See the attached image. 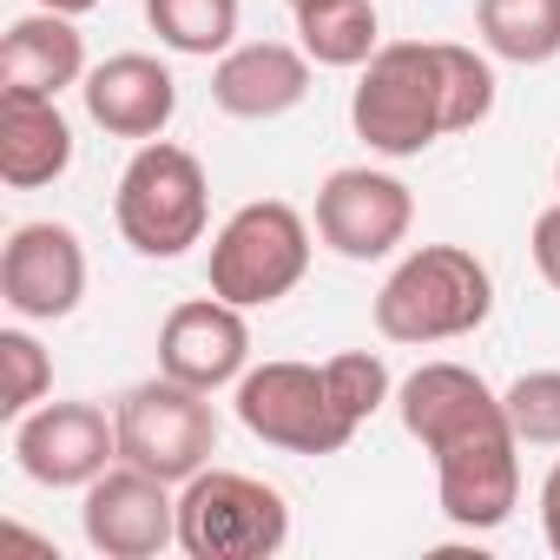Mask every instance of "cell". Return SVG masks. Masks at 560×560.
I'll use <instances>...</instances> for the list:
<instances>
[{
	"label": "cell",
	"instance_id": "obj_1",
	"mask_svg": "<svg viewBox=\"0 0 560 560\" xmlns=\"http://www.w3.org/2000/svg\"><path fill=\"white\" fill-rule=\"evenodd\" d=\"M402 429L435 462V501L455 527L494 534L521 501V435L468 363H422L396 389Z\"/></svg>",
	"mask_w": 560,
	"mask_h": 560
},
{
	"label": "cell",
	"instance_id": "obj_2",
	"mask_svg": "<svg viewBox=\"0 0 560 560\" xmlns=\"http://www.w3.org/2000/svg\"><path fill=\"white\" fill-rule=\"evenodd\" d=\"M494 311V277L468 244L409 250L376 291V330L389 343H455L481 330Z\"/></svg>",
	"mask_w": 560,
	"mask_h": 560
},
{
	"label": "cell",
	"instance_id": "obj_3",
	"mask_svg": "<svg viewBox=\"0 0 560 560\" xmlns=\"http://www.w3.org/2000/svg\"><path fill=\"white\" fill-rule=\"evenodd\" d=\"M350 126L370 152L383 159H416L448 132V73H442V40H396L376 47L357 93H350Z\"/></svg>",
	"mask_w": 560,
	"mask_h": 560
},
{
	"label": "cell",
	"instance_id": "obj_4",
	"mask_svg": "<svg viewBox=\"0 0 560 560\" xmlns=\"http://www.w3.org/2000/svg\"><path fill=\"white\" fill-rule=\"evenodd\" d=\"M304 270H311V224L298 205L284 198H250L237 205L218 237H211V298L237 304V311H264L277 298H291L304 284Z\"/></svg>",
	"mask_w": 560,
	"mask_h": 560
},
{
	"label": "cell",
	"instance_id": "obj_5",
	"mask_svg": "<svg viewBox=\"0 0 560 560\" xmlns=\"http://www.w3.org/2000/svg\"><path fill=\"white\" fill-rule=\"evenodd\" d=\"M113 218L139 257H185L211 224V185H205L198 152H185L172 139H145L132 152V165L119 172Z\"/></svg>",
	"mask_w": 560,
	"mask_h": 560
},
{
	"label": "cell",
	"instance_id": "obj_6",
	"mask_svg": "<svg viewBox=\"0 0 560 560\" xmlns=\"http://www.w3.org/2000/svg\"><path fill=\"white\" fill-rule=\"evenodd\" d=\"M291 540V508L270 481L237 468H198L178 488V553L191 560H270Z\"/></svg>",
	"mask_w": 560,
	"mask_h": 560
},
{
	"label": "cell",
	"instance_id": "obj_7",
	"mask_svg": "<svg viewBox=\"0 0 560 560\" xmlns=\"http://www.w3.org/2000/svg\"><path fill=\"white\" fill-rule=\"evenodd\" d=\"M113 422H119V462H132V468H145V475H159L172 488H185L218 455L211 396L191 389V383H178V376H165V370L152 383L126 389V402H119Z\"/></svg>",
	"mask_w": 560,
	"mask_h": 560
},
{
	"label": "cell",
	"instance_id": "obj_8",
	"mask_svg": "<svg viewBox=\"0 0 560 560\" xmlns=\"http://www.w3.org/2000/svg\"><path fill=\"white\" fill-rule=\"evenodd\" d=\"M237 422L284 455H337L357 435V422L337 409L324 370L284 363V357L237 376Z\"/></svg>",
	"mask_w": 560,
	"mask_h": 560
},
{
	"label": "cell",
	"instance_id": "obj_9",
	"mask_svg": "<svg viewBox=\"0 0 560 560\" xmlns=\"http://www.w3.org/2000/svg\"><path fill=\"white\" fill-rule=\"evenodd\" d=\"M0 298L21 324H60L86 298V244L60 218L14 224L8 250H0Z\"/></svg>",
	"mask_w": 560,
	"mask_h": 560
},
{
	"label": "cell",
	"instance_id": "obj_10",
	"mask_svg": "<svg viewBox=\"0 0 560 560\" xmlns=\"http://www.w3.org/2000/svg\"><path fill=\"white\" fill-rule=\"evenodd\" d=\"M416 224V198L396 172L376 165H343L317 185V237L350 257V264H376L389 257Z\"/></svg>",
	"mask_w": 560,
	"mask_h": 560
},
{
	"label": "cell",
	"instance_id": "obj_11",
	"mask_svg": "<svg viewBox=\"0 0 560 560\" xmlns=\"http://www.w3.org/2000/svg\"><path fill=\"white\" fill-rule=\"evenodd\" d=\"M86 547L106 560H152L165 547H178V494L172 481L113 462L100 481H86V508H80Z\"/></svg>",
	"mask_w": 560,
	"mask_h": 560
},
{
	"label": "cell",
	"instance_id": "obj_12",
	"mask_svg": "<svg viewBox=\"0 0 560 560\" xmlns=\"http://www.w3.org/2000/svg\"><path fill=\"white\" fill-rule=\"evenodd\" d=\"M14 462L40 488H86L119 462V422L100 402H40L14 422Z\"/></svg>",
	"mask_w": 560,
	"mask_h": 560
},
{
	"label": "cell",
	"instance_id": "obj_13",
	"mask_svg": "<svg viewBox=\"0 0 560 560\" xmlns=\"http://www.w3.org/2000/svg\"><path fill=\"white\" fill-rule=\"evenodd\" d=\"M159 370L191 389H231L250 370V324L224 298H191L159 324Z\"/></svg>",
	"mask_w": 560,
	"mask_h": 560
},
{
	"label": "cell",
	"instance_id": "obj_14",
	"mask_svg": "<svg viewBox=\"0 0 560 560\" xmlns=\"http://www.w3.org/2000/svg\"><path fill=\"white\" fill-rule=\"evenodd\" d=\"M80 93H86V119L100 126V132H113V139H165V126H172V113H178V80H172V67L165 60H152V54H113V60H100L86 80H80Z\"/></svg>",
	"mask_w": 560,
	"mask_h": 560
},
{
	"label": "cell",
	"instance_id": "obj_15",
	"mask_svg": "<svg viewBox=\"0 0 560 560\" xmlns=\"http://www.w3.org/2000/svg\"><path fill=\"white\" fill-rule=\"evenodd\" d=\"M311 54L284 47V40H244L231 54H218L211 67V100L231 119H284L291 106H304L311 93Z\"/></svg>",
	"mask_w": 560,
	"mask_h": 560
},
{
	"label": "cell",
	"instance_id": "obj_16",
	"mask_svg": "<svg viewBox=\"0 0 560 560\" xmlns=\"http://www.w3.org/2000/svg\"><path fill=\"white\" fill-rule=\"evenodd\" d=\"M93 67H86V40L73 27V14H27L8 27L0 40V93H40V100H60L67 86H80Z\"/></svg>",
	"mask_w": 560,
	"mask_h": 560
},
{
	"label": "cell",
	"instance_id": "obj_17",
	"mask_svg": "<svg viewBox=\"0 0 560 560\" xmlns=\"http://www.w3.org/2000/svg\"><path fill=\"white\" fill-rule=\"evenodd\" d=\"M73 165V126L60 100L40 93H0V178L14 191H40Z\"/></svg>",
	"mask_w": 560,
	"mask_h": 560
},
{
	"label": "cell",
	"instance_id": "obj_18",
	"mask_svg": "<svg viewBox=\"0 0 560 560\" xmlns=\"http://www.w3.org/2000/svg\"><path fill=\"white\" fill-rule=\"evenodd\" d=\"M291 14H298V47L317 67H370V54L383 47L376 0H304Z\"/></svg>",
	"mask_w": 560,
	"mask_h": 560
},
{
	"label": "cell",
	"instance_id": "obj_19",
	"mask_svg": "<svg viewBox=\"0 0 560 560\" xmlns=\"http://www.w3.org/2000/svg\"><path fill=\"white\" fill-rule=\"evenodd\" d=\"M481 47L508 67L560 60V0H475Z\"/></svg>",
	"mask_w": 560,
	"mask_h": 560
},
{
	"label": "cell",
	"instance_id": "obj_20",
	"mask_svg": "<svg viewBox=\"0 0 560 560\" xmlns=\"http://www.w3.org/2000/svg\"><path fill=\"white\" fill-rule=\"evenodd\" d=\"M237 0H145V21L159 34V47L185 54V60H211L231 54L237 40Z\"/></svg>",
	"mask_w": 560,
	"mask_h": 560
},
{
	"label": "cell",
	"instance_id": "obj_21",
	"mask_svg": "<svg viewBox=\"0 0 560 560\" xmlns=\"http://www.w3.org/2000/svg\"><path fill=\"white\" fill-rule=\"evenodd\" d=\"M521 448H560V370H527L501 389Z\"/></svg>",
	"mask_w": 560,
	"mask_h": 560
},
{
	"label": "cell",
	"instance_id": "obj_22",
	"mask_svg": "<svg viewBox=\"0 0 560 560\" xmlns=\"http://www.w3.org/2000/svg\"><path fill=\"white\" fill-rule=\"evenodd\" d=\"M0 370H8V389H0V416H8V422H21L27 409L47 402L54 363H47V350L27 330H0Z\"/></svg>",
	"mask_w": 560,
	"mask_h": 560
},
{
	"label": "cell",
	"instance_id": "obj_23",
	"mask_svg": "<svg viewBox=\"0 0 560 560\" xmlns=\"http://www.w3.org/2000/svg\"><path fill=\"white\" fill-rule=\"evenodd\" d=\"M442 73H448V132H475L494 113V67L475 47L442 40Z\"/></svg>",
	"mask_w": 560,
	"mask_h": 560
},
{
	"label": "cell",
	"instance_id": "obj_24",
	"mask_svg": "<svg viewBox=\"0 0 560 560\" xmlns=\"http://www.w3.org/2000/svg\"><path fill=\"white\" fill-rule=\"evenodd\" d=\"M324 383H330L337 409H343L357 429L389 402V363H383L376 350H343V357H330V363H324Z\"/></svg>",
	"mask_w": 560,
	"mask_h": 560
},
{
	"label": "cell",
	"instance_id": "obj_25",
	"mask_svg": "<svg viewBox=\"0 0 560 560\" xmlns=\"http://www.w3.org/2000/svg\"><path fill=\"white\" fill-rule=\"evenodd\" d=\"M527 250H534V270L547 277V284L560 291V198L534 218V237H527Z\"/></svg>",
	"mask_w": 560,
	"mask_h": 560
},
{
	"label": "cell",
	"instance_id": "obj_26",
	"mask_svg": "<svg viewBox=\"0 0 560 560\" xmlns=\"http://www.w3.org/2000/svg\"><path fill=\"white\" fill-rule=\"evenodd\" d=\"M540 534H547V553L560 560V462H553L547 481H540Z\"/></svg>",
	"mask_w": 560,
	"mask_h": 560
},
{
	"label": "cell",
	"instance_id": "obj_27",
	"mask_svg": "<svg viewBox=\"0 0 560 560\" xmlns=\"http://www.w3.org/2000/svg\"><path fill=\"white\" fill-rule=\"evenodd\" d=\"M34 8H54V14H73V21H80V14L106 8V0H34Z\"/></svg>",
	"mask_w": 560,
	"mask_h": 560
},
{
	"label": "cell",
	"instance_id": "obj_28",
	"mask_svg": "<svg viewBox=\"0 0 560 560\" xmlns=\"http://www.w3.org/2000/svg\"><path fill=\"white\" fill-rule=\"evenodd\" d=\"M553 185H560V159H553Z\"/></svg>",
	"mask_w": 560,
	"mask_h": 560
},
{
	"label": "cell",
	"instance_id": "obj_29",
	"mask_svg": "<svg viewBox=\"0 0 560 560\" xmlns=\"http://www.w3.org/2000/svg\"><path fill=\"white\" fill-rule=\"evenodd\" d=\"M291 8H304V0H291Z\"/></svg>",
	"mask_w": 560,
	"mask_h": 560
}]
</instances>
